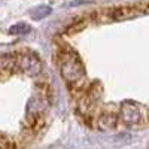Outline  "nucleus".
<instances>
[{"instance_id":"8","label":"nucleus","mask_w":149,"mask_h":149,"mask_svg":"<svg viewBox=\"0 0 149 149\" xmlns=\"http://www.w3.org/2000/svg\"><path fill=\"white\" fill-rule=\"evenodd\" d=\"M29 31H30V27L27 26V24H24V22L15 24V26H12V27L9 29V33H10V34H26V33H29Z\"/></svg>"},{"instance_id":"1","label":"nucleus","mask_w":149,"mask_h":149,"mask_svg":"<svg viewBox=\"0 0 149 149\" xmlns=\"http://www.w3.org/2000/svg\"><path fill=\"white\" fill-rule=\"evenodd\" d=\"M57 66L64 82L72 88L81 90L85 82V69L78 52L67 46L60 49L57 54Z\"/></svg>"},{"instance_id":"6","label":"nucleus","mask_w":149,"mask_h":149,"mask_svg":"<svg viewBox=\"0 0 149 149\" xmlns=\"http://www.w3.org/2000/svg\"><path fill=\"white\" fill-rule=\"evenodd\" d=\"M118 121H119V115H116L115 112L107 110V112H103V113L97 118V127L102 131H112V130L116 128Z\"/></svg>"},{"instance_id":"5","label":"nucleus","mask_w":149,"mask_h":149,"mask_svg":"<svg viewBox=\"0 0 149 149\" xmlns=\"http://www.w3.org/2000/svg\"><path fill=\"white\" fill-rule=\"evenodd\" d=\"M100 86L98 85H90L82 91L81 106L84 112H91L97 107V103L100 100Z\"/></svg>"},{"instance_id":"4","label":"nucleus","mask_w":149,"mask_h":149,"mask_svg":"<svg viewBox=\"0 0 149 149\" xmlns=\"http://www.w3.org/2000/svg\"><path fill=\"white\" fill-rule=\"evenodd\" d=\"M142 14H145V8H140V6H119V8H113L107 10V17L112 21L130 19Z\"/></svg>"},{"instance_id":"3","label":"nucleus","mask_w":149,"mask_h":149,"mask_svg":"<svg viewBox=\"0 0 149 149\" xmlns=\"http://www.w3.org/2000/svg\"><path fill=\"white\" fill-rule=\"evenodd\" d=\"M15 69L27 76H37L39 73H42V61L40 58L37 57L36 54L33 52H21V54H17V58H15Z\"/></svg>"},{"instance_id":"9","label":"nucleus","mask_w":149,"mask_h":149,"mask_svg":"<svg viewBox=\"0 0 149 149\" xmlns=\"http://www.w3.org/2000/svg\"><path fill=\"white\" fill-rule=\"evenodd\" d=\"M0 149H12V142L9 137L0 134Z\"/></svg>"},{"instance_id":"7","label":"nucleus","mask_w":149,"mask_h":149,"mask_svg":"<svg viewBox=\"0 0 149 149\" xmlns=\"http://www.w3.org/2000/svg\"><path fill=\"white\" fill-rule=\"evenodd\" d=\"M15 58H17V54H2L0 55V74L9 73L12 69H15Z\"/></svg>"},{"instance_id":"2","label":"nucleus","mask_w":149,"mask_h":149,"mask_svg":"<svg viewBox=\"0 0 149 149\" xmlns=\"http://www.w3.org/2000/svg\"><path fill=\"white\" fill-rule=\"evenodd\" d=\"M119 121H122L125 125H139L146 118V109L139 104L137 102H124L119 107Z\"/></svg>"}]
</instances>
